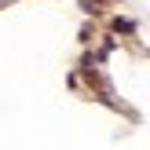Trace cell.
I'll return each mask as SVG.
<instances>
[{
	"mask_svg": "<svg viewBox=\"0 0 150 150\" xmlns=\"http://www.w3.org/2000/svg\"><path fill=\"white\" fill-rule=\"evenodd\" d=\"M110 26H114V33H136V22H132V18H121V15H117Z\"/></svg>",
	"mask_w": 150,
	"mask_h": 150,
	"instance_id": "1",
	"label": "cell"
}]
</instances>
